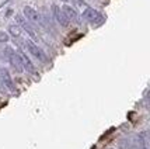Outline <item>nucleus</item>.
Listing matches in <instances>:
<instances>
[{
  "instance_id": "f257e3e1",
  "label": "nucleus",
  "mask_w": 150,
  "mask_h": 149,
  "mask_svg": "<svg viewBox=\"0 0 150 149\" xmlns=\"http://www.w3.org/2000/svg\"><path fill=\"white\" fill-rule=\"evenodd\" d=\"M83 19L87 23H90V24H101L104 21L103 14L100 13V11H97V10L91 9V7H87L84 11H83Z\"/></svg>"
},
{
  "instance_id": "39448f33",
  "label": "nucleus",
  "mask_w": 150,
  "mask_h": 149,
  "mask_svg": "<svg viewBox=\"0 0 150 149\" xmlns=\"http://www.w3.org/2000/svg\"><path fill=\"white\" fill-rule=\"evenodd\" d=\"M52 16H53V19L56 20V23H58L59 26H62V27H69V20L66 19V16L65 13L62 11V7H59L58 4H53L52 6Z\"/></svg>"
},
{
  "instance_id": "423d86ee",
  "label": "nucleus",
  "mask_w": 150,
  "mask_h": 149,
  "mask_svg": "<svg viewBox=\"0 0 150 149\" xmlns=\"http://www.w3.org/2000/svg\"><path fill=\"white\" fill-rule=\"evenodd\" d=\"M7 56H8V61H10L11 66L16 69V72L21 73V72L24 71V69H23V63H21V58H20V55L17 52H14L13 49L8 48V49H7Z\"/></svg>"
},
{
  "instance_id": "6e6552de",
  "label": "nucleus",
  "mask_w": 150,
  "mask_h": 149,
  "mask_svg": "<svg viewBox=\"0 0 150 149\" xmlns=\"http://www.w3.org/2000/svg\"><path fill=\"white\" fill-rule=\"evenodd\" d=\"M0 79H1V83L4 84V87L8 89L10 91H14V83L13 80H11V76H10V73L7 69H0Z\"/></svg>"
},
{
  "instance_id": "ddd939ff",
  "label": "nucleus",
  "mask_w": 150,
  "mask_h": 149,
  "mask_svg": "<svg viewBox=\"0 0 150 149\" xmlns=\"http://www.w3.org/2000/svg\"><path fill=\"white\" fill-rule=\"evenodd\" d=\"M62 1H66V3H69V1H70V0H62Z\"/></svg>"
},
{
  "instance_id": "20e7f679",
  "label": "nucleus",
  "mask_w": 150,
  "mask_h": 149,
  "mask_svg": "<svg viewBox=\"0 0 150 149\" xmlns=\"http://www.w3.org/2000/svg\"><path fill=\"white\" fill-rule=\"evenodd\" d=\"M16 21H17V26H18L20 28H23V30H24V31H25V33L28 34L31 38H34V39L38 38V37H37V33L34 31V28L31 27V24H30V23H28V21H27L23 16L17 14V16H16Z\"/></svg>"
},
{
  "instance_id": "1a4fd4ad",
  "label": "nucleus",
  "mask_w": 150,
  "mask_h": 149,
  "mask_svg": "<svg viewBox=\"0 0 150 149\" xmlns=\"http://www.w3.org/2000/svg\"><path fill=\"white\" fill-rule=\"evenodd\" d=\"M20 58H21V63H23V69L27 72H30V73H35V66H34V63L31 62V59L27 56L24 52H21V53H18Z\"/></svg>"
},
{
  "instance_id": "4468645a",
  "label": "nucleus",
  "mask_w": 150,
  "mask_h": 149,
  "mask_svg": "<svg viewBox=\"0 0 150 149\" xmlns=\"http://www.w3.org/2000/svg\"><path fill=\"white\" fill-rule=\"evenodd\" d=\"M91 149H96V146H93V148H91Z\"/></svg>"
},
{
  "instance_id": "9d476101",
  "label": "nucleus",
  "mask_w": 150,
  "mask_h": 149,
  "mask_svg": "<svg viewBox=\"0 0 150 149\" xmlns=\"http://www.w3.org/2000/svg\"><path fill=\"white\" fill-rule=\"evenodd\" d=\"M136 141H137L139 149H149V132H147V131L140 132V134L136 136Z\"/></svg>"
},
{
  "instance_id": "9b49d317",
  "label": "nucleus",
  "mask_w": 150,
  "mask_h": 149,
  "mask_svg": "<svg viewBox=\"0 0 150 149\" xmlns=\"http://www.w3.org/2000/svg\"><path fill=\"white\" fill-rule=\"evenodd\" d=\"M8 33L11 34L13 37H20L21 35V28L18 26H16V24H11L8 27Z\"/></svg>"
},
{
  "instance_id": "7ed1b4c3",
  "label": "nucleus",
  "mask_w": 150,
  "mask_h": 149,
  "mask_svg": "<svg viewBox=\"0 0 150 149\" xmlns=\"http://www.w3.org/2000/svg\"><path fill=\"white\" fill-rule=\"evenodd\" d=\"M25 46H27V49H28V52H30L33 56H35V58L38 59V61H41V62H46V56H45V53H44V51H42L34 41L27 39Z\"/></svg>"
},
{
  "instance_id": "f03ea898",
  "label": "nucleus",
  "mask_w": 150,
  "mask_h": 149,
  "mask_svg": "<svg viewBox=\"0 0 150 149\" xmlns=\"http://www.w3.org/2000/svg\"><path fill=\"white\" fill-rule=\"evenodd\" d=\"M23 17L28 21V23H34V24H39V26H42V17H41V14L31 6H25L23 9Z\"/></svg>"
},
{
  "instance_id": "0eeeda50",
  "label": "nucleus",
  "mask_w": 150,
  "mask_h": 149,
  "mask_svg": "<svg viewBox=\"0 0 150 149\" xmlns=\"http://www.w3.org/2000/svg\"><path fill=\"white\" fill-rule=\"evenodd\" d=\"M62 11L65 13L66 19L69 20V23L72 21V23H79L80 20H79V14L77 11L74 10V7L70 6V4H65V6L62 7Z\"/></svg>"
},
{
  "instance_id": "f8f14e48",
  "label": "nucleus",
  "mask_w": 150,
  "mask_h": 149,
  "mask_svg": "<svg viewBox=\"0 0 150 149\" xmlns=\"http://www.w3.org/2000/svg\"><path fill=\"white\" fill-rule=\"evenodd\" d=\"M10 39V35L4 31H0V42H7Z\"/></svg>"
}]
</instances>
